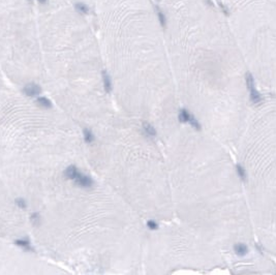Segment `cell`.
I'll list each match as a JSON object with an SVG mask.
<instances>
[{
  "label": "cell",
  "instance_id": "2",
  "mask_svg": "<svg viewBox=\"0 0 276 275\" xmlns=\"http://www.w3.org/2000/svg\"><path fill=\"white\" fill-rule=\"evenodd\" d=\"M74 181L79 185V186H81L83 188H90L92 185H93V180H92V178L85 175V174H82L81 172H79L77 174V176L75 177Z\"/></svg>",
  "mask_w": 276,
  "mask_h": 275
},
{
  "label": "cell",
  "instance_id": "8",
  "mask_svg": "<svg viewBox=\"0 0 276 275\" xmlns=\"http://www.w3.org/2000/svg\"><path fill=\"white\" fill-rule=\"evenodd\" d=\"M143 129H144L145 134L149 137H155L156 136V130L152 126L151 124H149L148 122H144L143 123Z\"/></svg>",
  "mask_w": 276,
  "mask_h": 275
},
{
  "label": "cell",
  "instance_id": "10",
  "mask_svg": "<svg viewBox=\"0 0 276 275\" xmlns=\"http://www.w3.org/2000/svg\"><path fill=\"white\" fill-rule=\"evenodd\" d=\"M155 8H156V14H157V17H158L159 23H160V25L163 26V28H166L167 27V18H166V16H164V14L160 11V8H159L158 6H156Z\"/></svg>",
  "mask_w": 276,
  "mask_h": 275
},
{
  "label": "cell",
  "instance_id": "18",
  "mask_svg": "<svg viewBox=\"0 0 276 275\" xmlns=\"http://www.w3.org/2000/svg\"><path fill=\"white\" fill-rule=\"evenodd\" d=\"M31 220H32V223L34 224H38V223L40 221V217L38 215V213H33L31 215Z\"/></svg>",
  "mask_w": 276,
  "mask_h": 275
},
{
  "label": "cell",
  "instance_id": "14",
  "mask_svg": "<svg viewBox=\"0 0 276 275\" xmlns=\"http://www.w3.org/2000/svg\"><path fill=\"white\" fill-rule=\"evenodd\" d=\"M236 169H237V173H238L239 177L241 178V180L245 181L246 180V177H247V175H246V172L245 170H244V168L240 165H237L236 166Z\"/></svg>",
  "mask_w": 276,
  "mask_h": 275
},
{
  "label": "cell",
  "instance_id": "17",
  "mask_svg": "<svg viewBox=\"0 0 276 275\" xmlns=\"http://www.w3.org/2000/svg\"><path fill=\"white\" fill-rule=\"evenodd\" d=\"M147 226H148V228L150 230H157V229H158V224H157L156 221H154V220H149L148 223H147Z\"/></svg>",
  "mask_w": 276,
  "mask_h": 275
},
{
  "label": "cell",
  "instance_id": "16",
  "mask_svg": "<svg viewBox=\"0 0 276 275\" xmlns=\"http://www.w3.org/2000/svg\"><path fill=\"white\" fill-rule=\"evenodd\" d=\"M217 3H218L219 7L221 8L222 13L226 14V16L229 17V16H230V11H229V9H227V6H224V3H222V2L220 1V0H217Z\"/></svg>",
  "mask_w": 276,
  "mask_h": 275
},
{
  "label": "cell",
  "instance_id": "19",
  "mask_svg": "<svg viewBox=\"0 0 276 275\" xmlns=\"http://www.w3.org/2000/svg\"><path fill=\"white\" fill-rule=\"evenodd\" d=\"M38 2H40V3H43V4H46L48 2V0H37Z\"/></svg>",
  "mask_w": 276,
  "mask_h": 275
},
{
  "label": "cell",
  "instance_id": "3",
  "mask_svg": "<svg viewBox=\"0 0 276 275\" xmlns=\"http://www.w3.org/2000/svg\"><path fill=\"white\" fill-rule=\"evenodd\" d=\"M23 91L28 96H36L42 92V89H40V87L38 85H36L34 83H31L24 87Z\"/></svg>",
  "mask_w": 276,
  "mask_h": 275
},
{
  "label": "cell",
  "instance_id": "9",
  "mask_svg": "<svg viewBox=\"0 0 276 275\" xmlns=\"http://www.w3.org/2000/svg\"><path fill=\"white\" fill-rule=\"evenodd\" d=\"M191 116L192 115L189 114L187 110L183 109V110H181L180 113H179V120H180V122H182V123H189Z\"/></svg>",
  "mask_w": 276,
  "mask_h": 275
},
{
  "label": "cell",
  "instance_id": "6",
  "mask_svg": "<svg viewBox=\"0 0 276 275\" xmlns=\"http://www.w3.org/2000/svg\"><path fill=\"white\" fill-rule=\"evenodd\" d=\"M75 9L82 14H88L89 11H90L89 6L86 5L83 2H77V3H75Z\"/></svg>",
  "mask_w": 276,
  "mask_h": 275
},
{
  "label": "cell",
  "instance_id": "20",
  "mask_svg": "<svg viewBox=\"0 0 276 275\" xmlns=\"http://www.w3.org/2000/svg\"><path fill=\"white\" fill-rule=\"evenodd\" d=\"M28 1H29V2H32V0H28Z\"/></svg>",
  "mask_w": 276,
  "mask_h": 275
},
{
  "label": "cell",
  "instance_id": "13",
  "mask_svg": "<svg viewBox=\"0 0 276 275\" xmlns=\"http://www.w3.org/2000/svg\"><path fill=\"white\" fill-rule=\"evenodd\" d=\"M37 103H38V105L43 108H46V109L51 108V101L48 100L47 97H43V96H42V97H38Z\"/></svg>",
  "mask_w": 276,
  "mask_h": 275
},
{
  "label": "cell",
  "instance_id": "5",
  "mask_svg": "<svg viewBox=\"0 0 276 275\" xmlns=\"http://www.w3.org/2000/svg\"><path fill=\"white\" fill-rule=\"evenodd\" d=\"M103 87H105L106 92L110 93L112 91V81H111L110 76L106 71H103Z\"/></svg>",
  "mask_w": 276,
  "mask_h": 275
},
{
  "label": "cell",
  "instance_id": "7",
  "mask_svg": "<svg viewBox=\"0 0 276 275\" xmlns=\"http://www.w3.org/2000/svg\"><path fill=\"white\" fill-rule=\"evenodd\" d=\"M79 173V171H78V169L76 168L75 166H68V168L66 169V170L64 171V175L66 176L68 179H71V180H74L75 179V177L77 176V174Z\"/></svg>",
  "mask_w": 276,
  "mask_h": 275
},
{
  "label": "cell",
  "instance_id": "11",
  "mask_svg": "<svg viewBox=\"0 0 276 275\" xmlns=\"http://www.w3.org/2000/svg\"><path fill=\"white\" fill-rule=\"evenodd\" d=\"M83 136H84V140H85V142L86 143H88V144L93 143L94 139H95L94 136H93V134H92V131L91 130H89V129H84Z\"/></svg>",
  "mask_w": 276,
  "mask_h": 275
},
{
  "label": "cell",
  "instance_id": "12",
  "mask_svg": "<svg viewBox=\"0 0 276 275\" xmlns=\"http://www.w3.org/2000/svg\"><path fill=\"white\" fill-rule=\"evenodd\" d=\"M16 244L19 245L22 248H24L25 250H32V247L30 246V242H29L28 240H25V239H20V240H17L16 241Z\"/></svg>",
  "mask_w": 276,
  "mask_h": 275
},
{
  "label": "cell",
  "instance_id": "1",
  "mask_svg": "<svg viewBox=\"0 0 276 275\" xmlns=\"http://www.w3.org/2000/svg\"><path fill=\"white\" fill-rule=\"evenodd\" d=\"M245 81H246V85H247V89L249 91V95H250V100L252 101L255 105L261 103L263 101V96L261 95V93L259 92L258 90H256L255 79H253V76L250 74V72H246Z\"/></svg>",
  "mask_w": 276,
  "mask_h": 275
},
{
  "label": "cell",
  "instance_id": "4",
  "mask_svg": "<svg viewBox=\"0 0 276 275\" xmlns=\"http://www.w3.org/2000/svg\"><path fill=\"white\" fill-rule=\"evenodd\" d=\"M234 250L238 257H244L248 253V247L243 243H237L234 246Z\"/></svg>",
  "mask_w": 276,
  "mask_h": 275
},
{
  "label": "cell",
  "instance_id": "21",
  "mask_svg": "<svg viewBox=\"0 0 276 275\" xmlns=\"http://www.w3.org/2000/svg\"><path fill=\"white\" fill-rule=\"evenodd\" d=\"M157 1H160V0H157Z\"/></svg>",
  "mask_w": 276,
  "mask_h": 275
},
{
  "label": "cell",
  "instance_id": "15",
  "mask_svg": "<svg viewBox=\"0 0 276 275\" xmlns=\"http://www.w3.org/2000/svg\"><path fill=\"white\" fill-rule=\"evenodd\" d=\"M16 205H17V206H18L20 209H25L26 207H27L25 200L22 199V198H19V199H17V200H16Z\"/></svg>",
  "mask_w": 276,
  "mask_h": 275
}]
</instances>
